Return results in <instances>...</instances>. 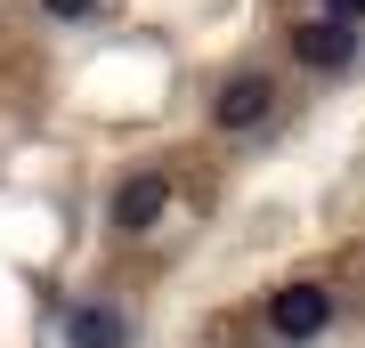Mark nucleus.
I'll list each match as a JSON object with an SVG mask.
<instances>
[{"label": "nucleus", "instance_id": "1", "mask_svg": "<svg viewBox=\"0 0 365 348\" xmlns=\"http://www.w3.org/2000/svg\"><path fill=\"white\" fill-rule=\"evenodd\" d=\"M325 324H333V292L325 284H284L268 300V332L276 340H317Z\"/></svg>", "mask_w": 365, "mask_h": 348}, {"label": "nucleus", "instance_id": "2", "mask_svg": "<svg viewBox=\"0 0 365 348\" xmlns=\"http://www.w3.org/2000/svg\"><path fill=\"white\" fill-rule=\"evenodd\" d=\"M292 57L317 65V73H341V65L357 57V41H349L341 16H309V25H292Z\"/></svg>", "mask_w": 365, "mask_h": 348}, {"label": "nucleus", "instance_id": "3", "mask_svg": "<svg viewBox=\"0 0 365 348\" xmlns=\"http://www.w3.org/2000/svg\"><path fill=\"white\" fill-rule=\"evenodd\" d=\"M163 211H170V179H155V170L122 179V194H114V227H122V235H146Z\"/></svg>", "mask_w": 365, "mask_h": 348}, {"label": "nucleus", "instance_id": "4", "mask_svg": "<svg viewBox=\"0 0 365 348\" xmlns=\"http://www.w3.org/2000/svg\"><path fill=\"white\" fill-rule=\"evenodd\" d=\"M268 105H276L268 73H235L227 90L211 97V122H220V130H252V122H268Z\"/></svg>", "mask_w": 365, "mask_h": 348}, {"label": "nucleus", "instance_id": "5", "mask_svg": "<svg viewBox=\"0 0 365 348\" xmlns=\"http://www.w3.org/2000/svg\"><path fill=\"white\" fill-rule=\"evenodd\" d=\"M66 340H73V348H122L130 324H122L114 308H73V316H66Z\"/></svg>", "mask_w": 365, "mask_h": 348}, {"label": "nucleus", "instance_id": "6", "mask_svg": "<svg viewBox=\"0 0 365 348\" xmlns=\"http://www.w3.org/2000/svg\"><path fill=\"white\" fill-rule=\"evenodd\" d=\"M325 16H341V25H365V0H325Z\"/></svg>", "mask_w": 365, "mask_h": 348}, {"label": "nucleus", "instance_id": "7", "mask_svg": "<svg viewBox=\"0 0 365 348\" xmlns=\"http://www.w3.org/2000/svg\"><path fill=\"white\" fill-rule=\"evenodd\" d=\"M41 9H49V16H90L98 0H41Z\"/></svg>", "mask_w": 365, "mask_h": 348}]
</instances>
